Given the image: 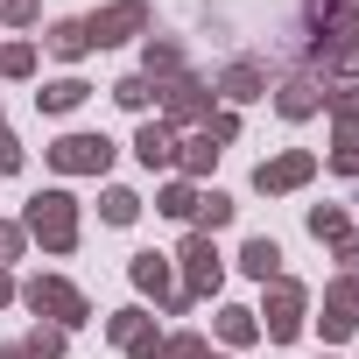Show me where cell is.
I'll use <instances>...</instances> for the list:
<instances>
[{"mask_svg":"<svg viewBox=\"0 0 359 359\" xmlns=\"http://www.w3.org/2000/svg\"><path fill=\"white\" fill-rule=\"evenodd\" d=\"M198 359H226V352H198Z\"/></svg>","mask_w":359,"mask_h":359,"instance_id":"cell-41","label":"cell"},{"mask_svg":"<svg viewBox=\"0 0 359 359\" xmlns=\"http://www.w3.org/2000/svg\"><path fill=\"white\" fill-rule=\"evenodd\" d=\"M50 57H64V64H78L85 50H92V36H85V22H50Z\"/></svg>","mask_w":359,"mask_h":359,"instance_id":"cell-15","label":"cell"},{"mask_svg":"<svg viewBox=\"0 0 359 359\" xmlns=\"http://www.w3.org/2000/svg\"><path fill=\"white\" fill-rule=\"evenodd\" d=\"M310 15L317 22H338V15H352V0H310Z\"/></svg>","mask_w":359,"mask_h":359,"instance_id":"cell-36","label":"cell"},{"mask_svg":"<svg viewBox=\"0 0 359 359\" xmlns=\"http://www.w3.org/2000/svg\"><path fill=\"white\" fill-rule=\"evenodd\" d=\"M127 275H134V289H141V296H176V289H169V254H134V268H127Z\"/></svg>","mask_w":359,"mask_h":359,"instance_id":"cell-14","label":"cell"},{"mask_svg":"<svg viewBox=\"0 0 359 359\" xmlns=\"http://www.w3.org/2000/svg\"><path fill=\"white\" fill-rule=\"evenodd\" d=\"M310 71H324V78H352V71H359V15H338V22L310 43Z\"/></svg>","mask_w":359,"mask_h":359,"instance_id":"cell-4","label":"cell"},{"mask_svg":"<svg viewBox=\"0 0 359 359\" xmlns=\"http://www.w3.org/2000/svg\"><path fill=\"white\" fill-rule=\"evenodd\" d=\"M310 176H317V155H303V148H289V155H275V162H261L254 169V191H303L310 184Z\"/></svg>","mask_w":359,"mask_h":359,"instance_id":"cell-9","label":"cell"},{"mask_svg":"<svg viewBox=\"0 0 359 359\" xmlns=\"http://www.w3.org/2000/svg\"><path fill=\"white\" fill-rule=\"evenodd\" d=\"M198 352H205L198 331H176V338H169V359H198Z\"/></svg>","mask_w":359,"mask_h":359,"instance_id":"cell-35","label":"cell"},{"mask_svg":"<svg viewBox=\"0 0 359 359\" xmlns=\"http://www.w3.org/2000/svg\"><path fill=\"white\" fill-rule=\"evenodd\" d=\"M99 219H106V226H134V219H141V198H134V191H120V184H113V191H106V198H99Z\"/></svg>","mask_w":359,"mask_h":359,"instance_id":"cell-22","label":"cell"},{"mask_svg":"<svg viewBox=\"0 0 359 359\" xmlns=\"http://www.w3.org/2000/svg\"><path fill=\"white\" fill-rule=\"evenodd\" d=\"M141 331H148V317H141V310H113V317H106V338H113V345H134Z\"/></svg>","mask_w":359,"mask_h":359,"instance_id":"cell-24","label":"cell"},{"mask_svg":"<svg viewBox=\"0 0 359 359\" xmlns=\"http://www.w3.org/2000/svg\"><path fill=\"white\" fill-rule=\"evenodd\" d=\"M155 92H162V120H169V127H191V120H212V92H205V78H191V71L162 78Z\"/></svg>","mask_w":359,"mask_h":359,"instance_id":"cell-7","label":"cell"},{"mask_svg":"<svg viewBox=\"0 0 359 359\" xmlns=\"http://www.w3.org/2000/svg\"><path fill=\"white\" fill-rule=\"evenodd\" d=\"M29 359H64V324H36L29 331Z\"/></svg>","mask_w":359,"mask_h":359,"instance_id":"cell-25","label":"cell"},{"mask_svg":"<svg viewBox=\"0 0 359 359\" xmlns=\"http://www.w3.org/2000/svg\"><path fill=\"white\" fill-rule=\"evenodd\" d=\"M43 155H50V169H64V176H106V169H113V141H106V134H64V141H50Z\"/></svg>","mask_w":359,"mask_h":359,"instance_id":"cell-5","label":"cell"},{"mask_svg":"<svg viewBox=\"0 0 359 359\" xmlns=\"http://www.w3.org/2000/svg\"><path fill=\"white\" fill-rule=\"evenodd\" d=\"M331 169L338 176H359V148H331Z\"/></svg>","mask_w":359,"mask_h":359,"instance_id":"cell-37","label":"cell"},{"mask_svg":"<svg viewBox=\"0 0 359 359\" xmlns=\"http://www.w3.org/2000/svg\"><path fill=\"white\" fill-rule=\"evenodd\" d=\"M0 359H29V345H0Z\"/></svg>","mask_w":359,"mask_h":359,"instance_id":"cell-40","label":"cell"},{"mask_svg":"<svg viewBox=\"0 0 359 359\" xmlns=\"http://www.w3.org/2000/svg\"><path fill=\"white\" fill-rule=\"evenodd\" d=\"M127 359H169V338H162V331H141V338L127 345Z\"/></svg>","mask_w":359,"mask_h":359,"instance_id":"cell-29","label":"cell"},{"mask_svg":"<svg viewBox=\"0 0 359 359\" xmlns=\"http://www.w3.org/2000/svg\"><path fill=\"white\" fill-rule=\"evenodd\" d=\"M176 261H184V296H191V303H198V296H219V282H226V254L212 247V233H191Z\"/></svg>","mask_w":359,"mask_h":359,"instance_id":"cell-6","label":"cell"},{"mask_svg":"<svg viewBox=\"0 0 359 359\" xmlns=\"http://www.w3.org/2000/svg\"><path fill=\"white\" fill-rule=\"evenodd\" d=\"M113 99H120L127 113H141V106L155 99V78H120V85H113Z\"/></svg>","mask_w":359,"mask_h":359,"instance_id":"cell-27","label":"cell"},{"mask_svg":"<svg viewBox=\"0 0 359 359\" xmlns=\"http://www.w3.org/2000/svg\"><path fill=\"white\" fill-rule=\"evenodd\" d=\"M176 71H184V50H176L169 36H148V71L141 78H176Z\"/></svg>","mask_w":359,"mask_h":359,"instance_id":"cell-20","label":"cell"},{"mask_svg":"<svg viewBox=\"0 0 359 359\" xmlns=\"http://www.w3.org/2000/svg\"><path fill=\"white\" fill-rule=\"evenodd\" d=\"M219 92H226L233 106H254V99H268V71H261L254 57H240V64L219 71Z\"/></svg>","mask_w":359,"mask_h":359,"instance_id":"cell-10","label":"cell"},{"mask_svg":"<svg viewBox=\"0 0 359 359\" xmlns=\"http://www.w3.org/2000/svg\"><path fill=\"white\" fill-rule=\"evenodd\" d=\"M219 338H226V345H254V338H261V317L240 310V303H226V310H219Z\"/></svg>","mask_w":359,"mask_h":359,"instance_id":"cell-18","label":"cell"},{"mask_svg":"<svg viewBox=\"0 0 359 359\" xmlns=\"http://www.w3.org/2000/svg\"><path fill=\"white\" fill-rule=\"evenodd\" d=\"M317 324H324V338L338 345V338H352V324H359V317H352L345 303H331V296H324V317H317Z\"/></svg>","mask_w":359,"mask_h":359,"instance_id":"cell-28","label":"cell"},{"mask_svg":"<svg viewBox=\"0 0 359 359\" xmlns=\"http://www.w3.org/2000/svg\"><path fill=\"white\" fill-rule=\"evenodd\" d=\"M85 92H92L85 78H50V85L36 92V106H43V113H71V106H85Z\"/></svg>","mask_w":359,"mask_h":359,"instance_id":"cell-16","label":"cell"},{"mask_svg":"<svg viewBox=\"0 0 359 359\" xmlns=\"http://www.w3.org/2000/svg\"><path fill=\"white\" fill-rule=\"evenodd\" d=\"M85 36H92V50L127 43V36H148V0H113V8L85 15Z\"/></svg>","mask_w":359,"mask_h":359,"instance_id":"cell-8","label":"cell"},{"mask_svg":"<svg viewBox=\"0 0 359 359\" xmlns=\"http://www.w3.org/2000/svg\"><path fill=\"white\" fill-rule=\"evenodd\" d=\"M134 155H141V169H169V162H176V127H169V120H148V127L134 134Z\"/></svg>","mask_w":359,"mask_h":359,"instance_id":"cell-12","label":"cell"},{"mask_svg":"<svg viewBox=\"0 0 359 359\" xmlns=\"http://www.w3.org/2000/svg\"><path fill=\"white\" fill-rule=\"evenodd\" d=\"M176 162H184V176H205V169L219 162V141H212V134H191L184 148H176Z\"/></svg>","mask_w":359,"mask_h":359,"instance_id":"cell-21","label":"cell"},{"mask_svg":"<svg viewBox=\"0 0 359 359\" xmlns=\"http://www.w3.org/2000/svg\"><path fill=\"white\" fill-rule=\"evenodd\" d=\"M310 233H317L324 247H345V240H352V219H345L338 205H310Z\"/></svg>","mask_w":359,"mask_h":359,"instance_id":"cell-17","label":"cell"},{"mask_svg":"<svg viewBox=\"0 0 359 359\" xmlns=\"http://www.w3.org/2000/svg\"><path fill=\"white\" fill-rule=\"evenodd\" d=\"M338 148H359V120H338Z\"/></svg>","mask_w":359,"mask_h":359,"instance_id":"cell-38","label":"cell"},{"mask_svg":"<svg viewBox=\"0 0 359 359\" xmlns=\"http://www.w3.org/2000/svg\"><path fill=\"white\" fill-rule=\"evenodd\" d=\"M8 296H15V275H8V268H0V303H8Z\"/></svg>","mask_w":359,"mask_h":359,"instance_id":"cell-39","label":"cell"},{"mask_svg":"<svg viewBox=\"0 0 359 359\" xmlns=\"http://www.w3.org/2000/svg\"><path fill=\"white\" fill-rule=\"evenodd\" d=\"M22 303H29L36 317H50V324H64V331L92 317V303H85V296H78V289H71L64 275H36V282H22Z\"/></svg>","mask_w":359,"mask_h":359,"instance_id":"cell-2","label":"cell"},{"mask_svg":"<svg viewBox=\"0 0 359 359\" xmlns=\"http://www.w3.org/2000/svg\"><path fill=\"white\" fill-rule=\"evenodd\" d=\"M331 303H345V310H352V317H359V268H345V282H338V289H331Z\"/></svg>","mask_w":359,"mask_h":359,"instance_id":"cell-31","label":"cell"},{"mask_svg":"<svg viewBox=\"0 0 359 359\" xmlns=\"http://www.w3.org/2000/svg\"><path fill=\"white\" fill-rule=\"evenodd\" d=\"M22 233H36L50 254H71V247H78V198H71V191H36Z\"/></svg>","mask_w":359,"mask_h":359,"instance_id":"cell-1","label":"cell"},{"mask_svg":"<svg viewBox=\"0 0 359 359\" xmlns=\"http://www.w3.org/2000/svg\"><path fill=\"white\" fill-rule=\"evenodd\" d=\"M205 134H212L219 148H226V141H240V113H212V120H205Z\"/></svg>","mask_w":359,"mask_h":359,"instance_id":"cell-30","label":"cell"},{"mask_svg":"<svg viewBox=\"0 0 359 359\" xmlns=\"http://www.w3.org/2000/svg\"><path fill=\"white\" fill-rule=\"evenodd\" d=\"M155 212H169V219H198V184H191V176H176V184H162Z\"/></svg>","mask_w":359,"mask_h":359,"instance_id":"cell-19","label":"cell"},{"mask_svg":"<svg viewBox=\"0 0 359 359\" xmlns=\"http://www.w3.org/2000/svg\"><path fill=\"white\" fill-rule=\"evenodd\" d=\"M15 169H22V141L0 127V176H15Z\"/></svg>","mask_w":359,"mask_h":359,"instance_id":"cell-33","label":"cell"},{"mask_svg":"<svg viewBox=\"0 0 359 359\" xmlns=\"http://www.w3.org/2000/svg\"><path fill=\"white\" fill-rule=\"evenodd\" d=\"M233 212H240V205H233L226 191H198V226H205V233H219V226H233Z\"/></svg>","mask_w":359,"mask_h":359,"instance_id":"cell-23","label":"cell"},{"mask_svg":"<svg viewBox=\"0 0 359 359\" xmlns=\"http://www.w3.org/2000/svg\"><path fill=\"white\" fill-rule=\"evenodd\" d=\"M240 268H247L254 282H275V275H282V247H275L268 233H254V240L240 247Z\"/></svg>","mask_w":359,"mask_h":359,"instance_id":"cell-13","label":"cell"},{"mask_svg":"<svg viewBox=\"0 0 359 359\" xmlns=\"http://www.w3.org/2000/svg\"><path fill=\"white\" fill-rule=\"evenodd\" d=\"M36 71V43H8L0 50V78H29Z\"/></svg>","mask_w":359,"mask_h":359,"instance_id":"cell-26","label":"cell"},{"mask_svg":"<svg viewBox=\"0 0 359 359\" xmlns=\"http://www.w3.org/2000/svg\"><path fill=\"white\" fill-rule=\"evenodd\" d=\"M22 247H29L22 226H0V261H22Z\"/></svg>","mask_w":359,"mask_h":359,"instance_id":"cell-34","label":"cell"},{"mask_svg":"<svg viewBox=\"0 0 359 359\" xmlns=\"http://www.w3.org/2000/svg\"><path fill=\"white\" fill-rule=\"evenodd\" d=\"M0 22H15V29H29V22H36V0H0Z\"/></svg>","mask_w":359,"mask_h":359,"instance_id":"cell-32","label":"cell"},{"mask_svg":"<svg viewBox=\"0 0 359 359\" xmlns=\"http://www.w3.org/2000/svg\"><path fill=\"white\" fill-rule=\"evenodd\" d=\"M303 310H310V296H303V282H289V275H275V282H268V303H261L254 317H261V331H268L275 345H289V338L303 331Z\"/></svg>","mask_w":359,"mask_h":359,"instance_id":"cell-3","label":"cell"},{"mask_svg":"<svg viewBox=\"0 0 359 359\" xmlns=\"http://www.w3.org/2000/svg\"><path fill=\"white\" fill-rule=\"evenodd\" d=\"M317 106H324V92H317V78H310V71H296V78H282V85H275V113H282V120H310Z\"/></svg>","mask_w":359,"mask_h":359,"instance_id":"cell-11","label":"cell"}]
</instances>
